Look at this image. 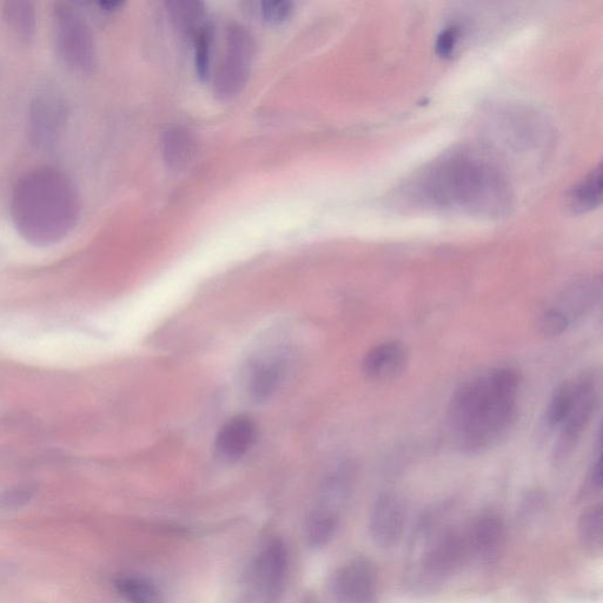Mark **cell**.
Returning <instances> with one entry per match:
<instances>
[{
	"label": "cell",
	"mask_w": 603,
	"mask_h": 603,
	"mask_svg": "<svg viewBox=\"0 0 603 603\" xmlns=\"http://www.w3.org/2000/svg\"><path fill=\"white\" fill-rule=\"evenodd\" d=\"M407 361V349L402 343L384 342L370 349L364 356L362 371L369 380L388 381L402 373Z\"/></svg>",
	"instance_id": "cell-16"
},
{
	"label": "cell",
	"mask_w": 603,
	"mask_h": 603,
	"mask_svg": "<svg viewBox=\"0 0 603 603\" xmlns=\"http://www.w3.org/2000/svg\"><path fill=\"white\" fill-rule=\"evenodd\" d=\"M329 594L333 603H379V574L373 562L354 558L331 576Z\"/></svg>",
	"instance_id": "cell-10"
},
{
	"label": "cell",
	"mask_w": 603,
	"mask_h": 603,
	"mask_svg": "<svg viewBox=\"0 0 603 603\" xmlns=\"http://www.w3.org/2000/svg\"><path fill=\"white\" fill-rule=\"evenodd\" d=\"M290 556L281 539L265 542L251 560L242 583V603H281L288 586Z\"/></svg>",
	"instance_id": "cell-5"
},
{
	"label": "cell",
	"mask_w": 603,
	"mask_h": 603,
	"mask_svg": "<svg viewBox=\"0 0 603 603\" xmlns=\"http://www.w3.org/2000/svg\"><path fill=\"white\" fill-rule=\"evenodd\" d=\"M574 397V384L565 383L556 390L551 403L547 408L546 422L549 428L555 429L561 426L563 420L572 407Z\"/></svg>",
	"instance_id": "cell-22"
},
{
	"label": "cell",
	"mask_w": 603,
	"mask_h": 603,
	"mask_svg": "<svg viewBox=\"0 0 603 603\" xmlns=\"http://www.w3.org/2000/svg\"><path fill=\"white\" fill-rule=\"evenodd\" d=\"M56 41L59 55L76 70L89 71L96 65L94 39L88 24L69 5L56 9Z\"/></svg>",
	"instance_id": "cell-8"
},
{
	"label": "cell",
	"mask_w": 603,
	"mask_h": 603,
	"mask_svg": "<svg viewBox=\"0 0 603 603\" xmlns=\"http://www.w3.org/2000/svg\"><path fill=\"white\" fill-rule=\"evenodd\" d=\"M35 496V488L31 486H17L5 490L0 494V508L5 510H13L22 508L32 500Z\"/></svg>",
	"instance_id": "cell-26"
},
{
	"label": "cell",
	"mask_w": 603,
	"mask_h": 603,
	"mask_svg": "<svg viewBox=\"0 0 603 603\" xmlns=\"http://www.w3.org/2000/svg\"><path fill=\"white\" fill-rule=\"evenodd\" d=\"M353 489V474L348 468L330 473L323 481L313 508L304 523V538L311 548L320 549L334 540L341 526Z\"/></svg>",
	"instance_id": "cell-6"
},
{
	"label": "cell",
	"mask_w": 603,
	"mask_h": 603,
	"mask_svg": "<svg viewBox=\"0 0 603 603\" xmlns=\"http://www.w3.org/2000/svg\"><path fill=\"white\" fill-rule=\"evenodd\" d=\"M439 514H424L417 525L406 582L416 594L435 592L470 559L465 530L440 527Z\"/></svg>",
	"instance_id": "cell-4"
},
{
	"label": "cell",
	"mask_w": 603,
	"mask_h": 603,
	"mask_svg": "<svg viewBox=\"0 0 603 603\" xmlns=\"http://www.w3.org/2000/svg\"><path fill=\"white\" fill-rule=\"evenodd\" d=\"M574 397L566 419L561 423L556 442L555 460H563L578 446L599 404L598 387L593 375H582L574 382Z\"/></svg>",
	"instance_id": "cell-9"
},
{
	"label": "cell",
	"mask_w": 603,
	"mask_h": 603,
	"mask_svg": "<svg viewBox=\"0 0 603 603\" xmlns=\"http://www.w3.org/2000/svg\"><path fill=\"white\" fill-rule=\"evenodd\" d=\"M591 482L592 486L596 489H600L602 486V459L599 454L598 459L594 462L591 470Z\"/></svg>",
	"instance_id": "cell-28"
},
{
	"label": "cell",
	"mask_w": 603,
	"mask_h": 603,
	"mask_svg": "<svg viewBox=\"0 0 603 603\" xmlns=\"http://www.w3.org/2000/svg\"><path fill=\"white\" fill-rule=\"evenodd\" d=\"M465 535L470 559L493 565L505 552L507 528L498 514L485 513L477 516L465 530Z\"/></svg>",
	"instance_id": "cell-13"
},
{
	"label": "cell",
	"mask_w": 603,
	"mask_h": 603,
	"mask_svg": "<svg viewBox=\"0 0 603 603\" xmlns=\"http://www.w3.org/2000/svg\"><path fill=\"white\" fill-rule=\"evenodd\" d=\"M99 5L102 6V9L104 11L114 12V11L121 9L122 6L124 5V2H119V0L117 2V0H115V2H102Z\"/></svg>",
	"instance_id": "cell-29"
},
{
	"label": "cell",
	"mask_w": 603,
	"mask_h": 603,
	"mask_svg": "<svg viewBox=\"0 0 603 603\" xmlns=\"http://www.w3.org/2000/svg\"><path fill=\"white\" fill-rule=\"evenodd\" d=\"M256 424L249 416L231 417L218 430L214 450L218 459L235 463L250 452L256 441Z\"/></svg>",
	"instance_id": "cell-15"
},
{
	"label": "cell",
	"mask_w": 603,
	"mask_h": 603,
	"mask_svg": "<svg viewBox=\"0 0 603 603\" xmlns=\"http://www.w3.org/2000/svg\"><path fill=\"white\" fill-rule=\"evenodd\" d=\"M170 13L180 28L194 31L204 17V5L197 2L169 3Z\"/></svg>",
	"instance_id": "cell-23"
},
{
	"label": "cell",
	"mask_w": 603,
	"mask_h": 603,
	"mask_svg": "<svg viewBox=\"0 0 603 603\" xmlns=\"http://www.w3.org/2000/svg\"><path fill=\"white\" fill-rule=\"evenodd\" d=\"M568 207L574 214H586L602 202V171L598 167L583 178L568 194Z\"/></svg>",
	"instance_id": "cell-18"
},
{
	"label": "cell",
	"mask_w": 603,
	"mask_h": 603,
	"mask_svg": "<svg viewBox=\"0 0 603 603\" xmlns=\"http://www.w3.org/2000/svg\"><path fill=\"white\" fill-rule=\"evenodd\" d=\"M288 366V351L276 350L274 353L250 357L241 371L244 393L255 402L270 400L286 379Z\"/></svg>",
	"instance_id": "cell-11"
},
{
	"label": "cell",
	"mask_w": 603,
	"mask_h": 603,
	"mask_svg": "<svg viewBox=\"0 0 603 603\" xmlns=\"http://www.w3.org/2000/svg\"><path fill=\"white\" fill-rule=\"evenodd\" d=\"M462 36V29L460 25L453 24L448 26L445 30L440 33L437 37L436 52L441 58H448L453 55L454 50L459 45L460 38Z\"/></svg>",
	"instance_id": "cell-27"
},
{
	"label": "cell",
	"mask_w": 603,
	"mask_h": 603,
	"mask_svg": "<svg viewBox=\"0 0 603 603\" xmlns=\"http://www.w3.org/2000/svg\"><path fill=\"white\" fill-rule=\"evenodd\" d=\"M407 525V507L400 495L384 493L376 499L369 520V533L376 546L399 545Z\"/></svg>",
	"instance_id": "cell-12"
},
{
	"label": "cell",
	"mask_w": 603,
	"mask_h": 603,
	"mask_svg": "<svg viewBox=\"0 0 603 603\" xmlns=\"http://www.w3.org/2000/svg\"><path fill=\"white\" fill-rule=\"evenodd\" d=\"M520 390L519 371L508 367L489 370L461 384L448 409L456 447L476 455L499 445L514 426Z\"/></svg>",
	"instance_id": "cell-2"
},
{
	"label": "cell",
	"mask_w": 603,
	"mask_h": 603,
	"mask_svg": "<svg viewBox=\"0 0 603 603\" xmlns=\"http://www.w3.org/2000/svg\"><path fill=\"white\" fill-rule=\"evenodd\" d=\"M261 15L265 22L274 25H280L289 21L293 16L294 4L284 2V0H275V2H264L260 4Z\"/></svg>",
	"instance_id": "cell-25"
},
{
	"label": "cell",
	"mask_w": 603,
	"mask_h": 603,
	"mask_svg": "<svg viewBox=\"0 0 603 603\" xmlns=\"http://www.w3.org/2000/svg\"><path fill=\"white\" fill-rule=\"evenodd\" d=\"M79 203L69 178L56 169L30 172L18 182L12 201L16 228L26 241L55 244L75 228Z\"/></svg>",
	"instance_id": "cell-3"
},
{
	"label": "cell",
	"mask_w": 603,
	"mask_h": 603,
	"mask_svg": "<svg viewBox=\"0 0 603 603\" xmlns=\"http://www.w3.org/2000/svg\"><path fill=\"white\" fill-rule=\"evenodd\" d=\"M255 52L254 37L248 30L241 26L230 29L227 51L215 76V90L218 96L229 98L240 94L248 83Z\"/></svg>",
	"instance_id": "cell-7"
},
{
	"label": "cell",
	"mask_w": 603,
	"mask_h": 603,
	"mask_svg": "<svg viewBox=\"0 0 603 603\" xmlns=\"http://www.w3.org/2000/svg\"><path fill=\"white\" fill-rule=\"evenodd\" d=\"M601 281L598 277H582L569 283L561 291L551 307L547 308L558 316L566 328L591 313L601 298Z\"/></svg>",
	"instance_id": "cell-14"
},
{
	"label": "cell",
	"mask_w": 603,
	"mask_h": 603,
	"mask_svg": "<svg viewBox=\"0 0 603 603\" xmlns=\"http://www.w3.org/2000/svg\"><path fill=\"white\" fill-rule=\"evenodd\" d=\"M602 506L594 505L583 510L578 530L583 548L593 554H599L603 545Z\"/></svg>",
	"instance_id": "cell-20"
},
{
	"label": "cell",
	"mask_w": 603,
	"mask_h": 603,
	"mask_svg": "<svg viewBox=\"0 0 603 603\" xmlns=\"http://www.w3.org/2000/svg\"><path fill=\"white\" fill-rule=\"evenodd\" d=\"M5 18L19 36L30 38L36 31V12L31 3L16 2L6 4Z\"/></svg>",
	"instance_id": "cell-21"
},
{
	"label": "cell",
	"mask_w": 603,
	"mask_h": 603,
	"mask_svg": "<svg viewBox=\"0 0 603 603\" xmlns=\"http://www.w3.org/2000/svg\"><path fill=\"white\" fill-rule=\"evenodd\" d=\"M212 33L208 26L197 33L196 42V71L198 77L205 81L210 75Z\"/></svg>",
	"instance_id": "cell-24"
},
{
	"label": "cell",
	"mask_w": 603,
	"mask_h": 603,
	"mask_svg": "<svg viewBox=\"0 0 603 603\" xmlns=\"http://www.w3.org/2000/svg\"><path fill=\"white\" fill-rule=\"evenodd\" d=\"M423 207L477 217H501L512 207L507 177L486 155L474 150L448 152L419 174L406 189Z\"/></svg>",
	"instance_id": "cell-1"
},
{
	"label": "cell",
	"mask_w": 603,
	"mask_h": 603,
	"mask_svg": "<svg viewBox=\"0 0 603 603\" xmlns=\"http://www.w3.org/2000/svg\"><path fill=\"white\" fill-rule=\"evenodd\" d=\"M162 154L171 169H183L194 157L195 139L187 129L172 127L164 132Z\"/></svg>",
	"instance_id": "cell-17"
},
{
	"label": "cell",
	"mask_w": 603,
	"mask_h": 603,
	"mask_svg": "<svg viewBox=\"0 0 603 603\" xmlns=\"http://www.w3.org/2000/svg\"><path fill=\"white\" fill-rule=\"evenodd\" d=\"M115 587L127 603H164L162 589L143 576H121L115 581Z\"/></svg>",
	"instance_id": "cell-19"
}]
</instances>
